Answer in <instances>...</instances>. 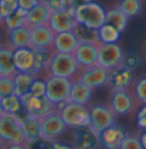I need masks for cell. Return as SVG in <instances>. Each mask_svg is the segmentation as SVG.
Returning <instances> with one entry per match:
<instances>
[{
	"instance_id": "6da1fadb",
	"label": "cell",
	"mask_w": 146,
	"mask_h": 149,
	"mask_svg": "<svg viewBox=\"0 0 146 149\" xmlns=\"http://www.w3.org/2000/svg\"><path fill=\"white\" fill-rule=\"evenodd\" d=\"M81 68L78 65L73 54L54 52L47 68V76H60L69 80L77 79Z\"/></svg>"
},
{
	"instance_id": "7a4b0ae2",
	"label": "cell",
	"mask_w": 146,
	"mask_h": 149,
	"mask_svg": "<svg viewBox=\"0 0 146 149\" xmlns=\"http://www.w3.org/2000/svg\"><path fill=\"white\" fill-rule=\"evenodd\" d=\"M56 108L67 129L74 130L89 123V107L87 105L69 100L62 105H58Z\"/></svg>"
},
{
	"instance_id": "3957f363",
	"label": "cell",
	"mask_w": 146,
	"mask_h": 149,
	"mask_svg": "<svg viewBox=\"0 0 146 149\" xmlns=\"http://www.w3.org/2000/svg\"><path fill=\"white\" fill-rule=\"evenodd\" d=\"M89 107V123L90 127L99 134L103 130L107 129L109 126L114 124L117 121V116L112 112L109 104L104 102H90Z\"/></svg>"
},
{
	"instance_id": "277c9868",
	"label": "cell",
	"mask_w": 146,
	"mask_h": 149,
	"mask_svg": "<svg viewBox=\"0 0 146 149\" xmlns=\"http://www.w3.org/2000/svg\"><path fill=\"white\" fill-rule=\"evenodd\" d=\"M109 106L117 117L129 115L137 108V100L130 89L111 90L109 96Z\"/></svg>"
},
{
	"instance_id": "5b68a950",
	"label": "cell",
	"mask_w": 146,
	"mask_h": 149,
	"mask_svg": "<svg viewBox=\"0 0 146 149\" xmlns=\"http://www.w3.org/2000/svg\"><path fill=\"white\" fill-rule=\"evenodd\" d=\"M77 22L88 25L94 29H99L102 25L105 24L106 10L99 3L91 1L89 3L82 5L74 9Z\"/></svg>"
},
{
	"instance_id": "8992f818",
	"label": "cell",
	"mask_w": 146,
	"mask_h": 149,
	"mask_svg": "<svg viewBox=\"0 0 146 149\" xmlns=\"http://www.w3.org/2000/svg\"><path fill=\"white\" fill-rule=\"evenodd\" d=\"M0 139L5 143H24L22 124L15 115L2 112L0 115Z\"/></svg>"
},
{
	"instance_id": "52a82bcc",
	"label": "cell",
	"mask_w": 146,
	"mask_h": 149,
	"mask_svg": "<svg viewBox=\"0 0 146 149\" xmlns=\"http://www.w3.org/2000/svg\"><path fill=\"white\" fill-rule=\"evenodd\" d=\"M46 97L48 98L56 107L69 101L70 90H71V80L51 76L49 75L46 79Z\"/></svg>"
},
{
	"instance_id": "ba28073f",
	"label": "cell",
	"mask_w": 146,
	"mask_h": 149,
	"mask_svg": "<svg viewBox=\"0 0 146 149\" xmlns=\"http://www.w3.org/2000/svg\"><path fill=\"white\" fill-rule=\"evenodd\" d=\"M124 51L118 43H99L97 64L102 67L111 70L120 65L124 57Z\"/></svg>"
},
{
	"instance_id": "9c48e42d",
	"label": "cell",
	"mask_w": 146,
	"mask_h": 149,
	"mask_svg": "<svg viewBox=\"0 0 146 149\" xmlns=\"http://www.w3.org/2000/svg\"><path fill=\"white\" fill-rule=\"evenodd\" d=\"M41 122V133L42 136L50 140H56L65 133L67 126L64 123L62 116L57 111V108L47 114L46 116L40 118Z\"/></svg>"
},
{
	"instance_id": "30bf717a",
	"label": "cell",
	"mask_w": 146,
	"mask_h": 149,
	"mask_svg": "<svg viewBox=\"0 0 146 149\" xmlns=\"http://www.w3.org/2000/svg\"><path fill=\"white\" fill-rule=\"evenodd\" d=\"M77 80L81 81L93 90L106 87L109 82V70L96 64L94 66L82 68L77 76Z\"/></svg>"
},
{
	"instance_id": "8fae6325",
	"label": "cell",
	"mask_w": 146,
	"mask_h": 149,
	"mask_svg": "<svg viewBox=\"0 0 146 149\" xmlns=\"http://www.w3.org/2000/svg\"><path fill=\"white\" fill-rule=\"evenodd\" d=\"M128 133L123 125L115 122L98 134L99 147L102 149H119Z\"/></svg>"
},
{
	"instance_id": "7c38bea8",
	"label": "cell",
	"mask_w": 146,
	"mask_h": 149,
	"mask_svg": "<svg viewBox=\"0 0 146 149\" xmlns=\"http://www.w3.org/2000/svg\"><path fill=\"white\" fill-rule=\"evenodd\" d=\"M21 100H22V104L25 106V108L29 111V113L38 118H41L56 109V106L46 96L38 97V96L27 92L21 97Z\"/></svg>"
},
{
	"instance_id": "4fadbf2b",
	"label": "cell",
	"mask_w": 146,
	"mask_h": 149,
	"mask_svg": "<svg viewBox=\"0 0 146 149\" xmlns=\"http://www.w3.org/2000/svg\"><path fill=\"white\" fill-rule=\"evenodd\" d=\"M75 23H77V18L74 9L71 8L69 5L60 10L51 13L48 21V25L55 33L72 31Z\"/></svg>"
},
{
	"instance_id": "5bb4252c",
	"label": "cell",
	"mask_w": 146,
	"mask_h": 149,
	"mask_svg": "<svg viewBox=\"0 0 146 149\" xmlns=\"http://www.w3.org/2000/svg\"><path fill=\"white\" fill-rule=\"evenodd\" d=\"M135 81L134 71L124 66L123 64L118 65L109 71L107 87L111 90H127L130 89Z\"/></svg>"
},
{
	"instance_id": "9a60e30c",
	"label": "cell",
	"mask_w": 146,
	"mask_h": 149,
	"mask_svg": "<svg viewBox=\"0 0 146 149\" xmlns=\"http://www.w3.org/2000/svg\"><path fill=\"white\" fill-rule=\"evenodd\" d=\"M73 146L75 149H97L99 147L98 134L87 124L73 130Z\"/></svg>"
},
{
	"instance_id": "2e32d148",
	"label": "cell",
	"mask_w": 146,
	"mask_h": 149,
	"mask_svg": "<svg viewBox=\"0 0 146 149\" xmlns=\"http://www.w3.org/2000/svg\"><path fill=\"white\" fill-rule=\"evenodd\" d=\"M98 46L99 43H89V42H79L75 48L73 56L80 68L90 67L97 64Z\"/></svg>"
},
{
	"instance_id": "e0dca14e",
	"label": "cell",
	"mask_w": 146,
	"mask_h": 149,
	"mask_svg": "<svg viewBox=\"0 0 146 149\" xmlns=\"http://www.w3.org/2000/svg\"><path fill=\"white\" fill-rule=\"evenodd\" d=\"M55 32L48 24L31 27L30 48L32 49H48L53 48Z\"/></svg>"
},
{
	"instance_id": "ac0fdd59",
	"label": "cell",
	"mask_w": 146,
	"mask_h": 149,
	"mask_svg": "<svg viewBox=\"0 0 146 149\" xmlns=\"http://www.w3.org/2000/svg\"><path fill=\"white\" fill-rule=\"evenodd\" d=\"M14 65L18 72L32 73L34 67V50L30 47L17 48L13 52Z\"/></svg>"
},
{
	"instance_id": "d6986e66",
	"label": "cell",
	"mask_w": 146,
	"mask_h": 149,
	"mask_svg": "<svg viewBox=\"0 0 146 149\" xmlns=\"http://www.w3.org/2000/svg\"><path fill=\"white\" fill-rule=\"evenodd\" d=\"M7 46L13 50L17 48H24L30 47V40H31V27L27 25L14 29L11 31H7Z\"/></svg>"
},
{
	"instance_id": "ffe728a7",
	"label": "cell",
	"mask_w": 146,
	"mask_h": 149,
	"mask_svg": "<svg viewBox=\"0 0 146 149\" xmlns=\"http://www.w3.org/2000/svg\"><path fill=\"white\" fill-rule=\"evenodd\" d=\"M78 45H79V40L77 39L72 31L60 32V33H55L53 49L56 52L73 54Z\"/></svg>"
},
{
	"instance_id": "44dd1931",
	"label": "cell",
	"mask_w": 146,
	"mask_h": 149,
	"mask_svg": "<svg viewBox=\"0 0 146 149\" xmlns=\"http://www.w3.org/2000/svg\"><path fill=\"white\" fill-rule=\"evenodd\" d=\"M93 89L86 86L81 81L74 79L71 82V90H70V97L69 100L73 102L82 104V105H89L93 98Z\"/></svg>"
},
{
	"instance_id": "7402d4cb",
	"label": "cell",
	"mask_w": 146,
	"mask_h": 149,
	"mask_svg": "<svg viewBox=\"0 0 146 149\" xmlns=\"http://www.w3.org/2000/svg\"><path fill=\"white\" fill-rule=\"evenodd\" d=\"M50 14H51V12L48 8L45 5L39 2L32 9L26 12V16H25L26 25L29 27H34V26L48 24Z\"/></svg>"
},
{
	"instance_id": "603a6c76",
	"label": "cell",
	"mask_w": 146,
	"mask_h": 149,
	"mask_svg": "<svg viewBox=\"0 0 146 149\" xmlns=\"http://www.w3.org/2000/svg\"><path fill=\"white\" fill-rule=\"evenodd\" d=\"M33 50H34V67H33L32 74L36 77H41L42 74H46V77H47V68L55 50L53 48Z\"/></svg>"
},
{
	"instance_id": "cb8c5ba5",
	"label": "cell",
	"mask_w": 146,
	"mask_h": 149,
	"mask_svg": "<svg viewBox=\"0 0 146 149\" xmlns=\"http://www.w3.org/2000/svg\"><path fill=\"white\" fill-rule=\"evenodd\" d=\"M14 50L8 46H0V76H14L17 72L14 58H13Z\"/></svg>"
},
{
	"instance_id": "d4e9b609",
	"label": "cell",
	"mask_w": 146,
	"mask_h": 149,
	"mask_svg": "<svg viewBox=\"0 0 146 149\" xmlns=\"http://www.w3.org/2000/svg\"><path fill=\"white\" fill-rule=\"evenodd\" d=\"M72 32L79 42H89V43H100L98 37V30L90 27L88 25L77 22L72 29Z\"/></svg>"
},
{
	"instance_id": "484cf974",
	"label": "cell",
	"mask_w": 146,
	"mask_h": 149,
	"mask_svg": "<svg viewBox=\"0 0 146 149\" xmlns=\"http://www.w3.org/2000/svg\"><path fill=\"white\" fill-rule=\"evenodd\" d=\"M128 21H129V18L117 6L111 7L106 10L105 23L115 27L120 33H123L126 31V29L128 26Z\"/></svg>"
},
{
	"instance_id": "4316f807",
	"label": "cell",
	"mask_w": 146,
	"mask_h": 149,
	"mask_svg": "<svg viewBox=\"0 0 146 149\" xmlns=\"http://www.w3.org/2000/svg\"><path fill=\"white\" fill-rule=\"evenodd\" d=\"M36 77V76H34L32 73L17 71L13 76L14 86H15V95H17L18 97H22L25 93L30 92V88Z\"/></svg>"
},
{
	"instance_id": "83f0119b",
	"label": "cell",
	"mask_w": 146,
	"mask_h": 149,
	"mask_svg": "<svg viewBox=\"0 0 146 149\" xmlns=\"http://www.w3.org/2000/svg\"><path fill=\"white\" fill-rule=\"evenodd\" d=\"M128 18L138 16L143 10V0H118L115 5Z\"/></svg>"
},
{
	"instance_id": "f1b7e54d",
	"label": "cell",
	"mask_w": 146,
	"mask_h": 149,
	"mask_svg": "<svg viewBox=\"0 0 146 149\" xmlns=\"http://www.w3.org/2000/svg\"><path fill=\"white\" fill-rule=\"evenodd\" d=\"M22 130L24 133L25 140H30V139L39 137V136H42L40 118L31 115L26 121L22 123Z\"/></svg>"
},
{
	"instance_id": "f546056e",
	"label": "cell",
	"mask_w": 146,
	"mask_h": 149,
	"mask_svg": "<svg viewBox=\"0 0 146 149\" xmlns=\"http://www.w3.org/2000/svg\"><path fill=\"white\" fill-rule=\"evenodd\" d=\"M25 16H26V12L23 10V9H21V8H17L15 12H13L8 16H6L2 19V23H4L7 31H11V30H14V29H17V27L26 25Z\"/></svg>"
},
{
	"instance_id": "4dcf8cb0",
	"label": "cell",
	"mask_w": 146,
	"mask_h": 149,
	"mask_svg": "<svg viewBox=\"0 0 146 149\" xmlns=\"http://www.w3.org/2000/svg\"><path fill=\"white\" fill-rule=\"evenodd\" d=\"M121 34L115 27L106 23L98 29V37L102 43H118Z\"/></svg>"
},
{
	"instance_id": "1f68e13d",
	"label": "cell",
	"mask_w": 146,
	"mask_h": 149,
	"mask_svg": "<svg viewBox=\"0 0 146 149\" xmlns=\"http://www.w3.org/2000/svg\"><path fill=\"white\" fill-rule=\"evenodd\" d=\"M131 92L134 93L135 98L138 105H146V74L140 75L139 77L135 79L134 83L130 88Z\"/></svg>"
},
{
	"instance_id": "d6a6232c",
	"label": "cell",
	"mask_w": 146,
	"mask_h": 149,
	"mask_svg": "<svg viewBox=\"0 0 146 149\" xmlns=\"http://www.w3.org/2000/svg\"><path fill=\"white\" fill-rule=\"evenodd\" d=\"M0 101H1L2 112L9 113V114H16V113L22 108V106H23L21 97H18V96L15 95V93L1 98Z\"/></svg>"
},
{
	"instance_id": "836d02e7",
	"label": "cell",
	"mask_w": 146,
	"mask_h": 149,
	"mask_svg": "<svg viewBox=\"0 0 146 149\" xmlns=\"http://www.w3.org/2000/svg\"><path fill=\"white\" fill-rule=\"evenodd\" d=\"M24 146L26 149H53L54 140H50L44 136H39L30 140H25Z\"/></svg>"
},
{
	"instance_id": "e575fe53",
	"label": "cell",
	"mask_w": 146,
	"mask_h": 149,
	"mask_svg": "<svg viewBox=\"0 0 146 149\" xmlns=\"http://www.w3.org/2000/svg\"><path fill=\"white\" fill-rule=\"evenodd\" d=\"M15 93V86L12 76H0V98Z\"/></svg>"
},
{
	"instance_id": "d590c367",
	"label": "cell",
	"mask_w": 146,
	"mask_h": 149,
	"mask_svg": "<svg viewBox=\"0 0 146 149\" xmlns=\"http://www.w3.org/2000/svg\"><path fill=\"white\" fill-rule=\"evenodd\" d=\"M119 149H144L142 141L139 139V136L128 133L124 140L122 141L121 146Z\"/></svg>"
},
{
	"instance_id": "8d00e7d4",
	"label": "cell",
	"mask_w": 146,
	"mask_h": 149,
	"mask_svg": "<svg viewBox=\"0 0 146 149\" xmlns=\"http://www.w3.org/2000/svg\"><path fill=\"white\" fill-rule=\"evenodd\" d=\"M30 93L38 97L46 96V80L42 77H36L30 88Z\"/></svg>"
},
{
	"instance_id": "74e56055",
	"label": "cell",
	"mask_w": 146,
	"mask_h": 149,
	"mask_svg": "<svg viewBox=\"0 0 146 149\" xmlns=\"http://www.w3.org/2000/svg\"><path fill=\"white\" fill-rule=\"evenodd\" d=\"M17 8H18L17 0H0V12L2 19L13 12H15Z\"/></svg>"
},
{
	"instance_id": "f35d334b",
	"label": "cell",
	"mask_w": 146,
	"mask_h": 149,
	"mask_svg": "<svg viewBox=\"0 0 146 149\" xmlns=\"http://www.w3.org/2000/svg\"><path fill=\"white\" fill-rule=\"evenodd\" d=\"M122 64H123L124 66H127L128 68L135 71V70L140 65V57H139L137 54H134V52L124 54Z\"/></svg>"
},
{
	"instance_id": "ab89813d",
	"label": "cell",
	"mask_w": 146,
	"mask_h": 149,
	"mask_svg": "<svg viewBox=\"0 0 146 149\" xmlns=\"http://www.w3.org/2000/svg\"><path fill=\"white\" fill-rule=\"evenodd\" d=\"M40 3L45 5L51 13L60 10L67 6V0H39Z\"/></svg>"
},
{
	"instance_id": "60d3db41",
	"label": "cell",
	"mask_w": 146,
	"mask_h": 149,
	"mask_svg": "<svg viewBox=\"0 0 146 149\" xmlns=\"http://www.w3.org/2000/svg\"><path fill=\"white\" fill-rule=\"evenodd\" d=\"M137 125L140 130L146 131V105L137 114Z\"/></svg>"
},
{
	"instance_id": "b9f144b4",
	"label": "cell",
	"mask_w": 146,
	"mask_h": 149,
	"mask_svg": "<svg viewBox=\"0 0 146 149\" xmlns=\"http://www.w3.org/2000/svg\"><path fill=\"white\" fill-rule=\"evenodd\" d=\"M40 1L39 0H17V3H18V8L23 9L25 12L32 9L34 6H36Z\"/></svg>"
},
{
	"instance_id": "7bdbcfd3",
	"label": "cell",
	"mask_w": 146,
	"mask_h": 149,
	"mask_svg": "<svg viewBox=\"0 0 146 149\" xmlns=\"http://www.w3.org/2000/svg\"><path fill=\"white\" fill-rule=\"evenodd\" d=\"M53 149H75L73 143H70L67 141H63L60 139L54 140V148Z\"/></svg>"
},
{
	"instance_id": "ee69618b",
	"label": "cell",
	"mask_w": 146,
	"mask_h": 149,
	"mask_svg": "<svg viewBox=\"0 0 146 149\" xmlns=\"http://www.w3.org/2000/svg\"><path fill=\"white\" fill-rule=\"evenodd\" d=\"M91 1H94V0H67V5L71 8L75 9V8H78V7L82 6V5H86V3H89Z\"/></svg>"
},
{
	"instance_id": "f6af8a7d",
	"label": "cell",
	"mask_w": 146,
	"mask_h": 149,
	"mask_svg": "<svg viewBox=\"0 0 146 149\" xmlns=\"http://www.w3.org/2000/svg\"><path fill=\"white\" fill-rule=\"evenodd\" d=\"M6 149H26L24 143H7Z\"/></svg>"
},
{
	"instance_id": "bcb514c9",
	"label": "cell",
	"mask_w": 146,
	"mask_h": 149,
	"mask_svg": "<svg viewBox=\"0 0 146 149\" xmlns=\"http://www.w3.org/2000/svg\"><path fill=\"white\" fill-rule=\"evenodd\" d=\"M139 139H140V141H142V145H143L144 149H146V131H143V130H142V132H140V134H139Z\"/></svg>"
},
{
	"instance_id": "7dc6e473",
	"label": "cell",
	"mask_w": 146,
	"mask_h": 149,
	"mask_svg": "<svg viewBox=\"0 0 146 149\" xmlns=\"http://www.w3.org/2000/svg\"><path fill=\"white\" fill-rule=\"evenodd\" d=\"M6 145H7V143H5V142L0 139V149H6Z\"/></svg>"
},
{
	"instance_id": "c3c4849f",
	"label": "cell",
	"mask_w": 146,
	"mask_h": 149,
	"mask_svg": "<svg viewBox=\"0 0 146 149\" xmlns=\"http://www.w3.org/2000/svg\"><path fill=\"white\" fill-rule=\"evenodd\" d=\"M0 100H1V98H0ZM1 113H2V108H1V101H0V115H1Z\"/></svg>"
},
{
	"instance_id": "681fc988",
	"label": "cell",
	"mask_w": 146,
	"mask_h": 149,
	"mask_svg": "<svg viewBox=\"0 0 146 149\" xmlns=\"http://www.w3.org/2000/svg\"><path fill=\"white\" fill-rule=\"evenodd\" d=\"M2 22V16H1V12H0V23Z\"/></svg>"
},
{
	"instance_id": "f907efd6",
	"label": "cell",
	"mask_w": 146,
	"mask_h": 149,
	"mask_svg": "<svg viewBox=\"0 0 146 149\" xmlns=\"http://www.w3.org/2000/svg\"><path fill=\"white\" fill-rule=\"evenodd\" d=\"M145 54H146V46H145Z\"/></svg>"
}]
</instances>
